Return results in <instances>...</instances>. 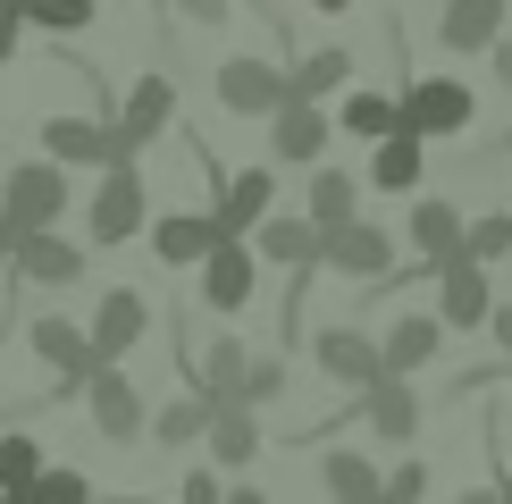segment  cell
<instances>
[{"label": "cell", "instance_id": "1", "mask_svg": "<svg viewBox=\"0 0 512 504\" xmlns=\"http://www.w3.org/2000/svg\"><path fill=\"white\" fill-rule=\"evenodd\" d=\"M252 252H261L269 269H286V311H277V336H303V278H319V252H328V236H319L311 210H261V227L244 236Z\"/></svg>", "mask_w": 512, "mask_h": 504}, {"label": "cell", "instance_id": "2", "mask_svg": "<svg viewBox=\"0 0 512 504\" xmlns=\"http://www.w3.org/2000/svg\"><path fill=\"white\" fill-rule=\"evenodd\" d=\"M143 227H152V194H143V168H135V152L101 160V185H93V202H84V236L110 252V244H135Z\"/></svg>", "mask_w": 512, "mask_h": 504}, {"label": "cell", "instance_id": "3", "mask_svg": "<svg viewBox=\"0 0 512 504\" xmlns=\"http://www.w3.org/2000/svg\"><path fill=\"white\" fill-rule=\"evenodd\" d=\"M68 168H59L51 152L42 160H17L9 177H0V227H9V244L17 236H34V227H59V210H68Z\"/></svg>", "mask_w": 512, "mask_h": 504}, {"label": "cell", "instance_id": "4", "mask_svg": "<svg viewBox=\"0 0 512 504\" xmlns=\"http://www.w3.org/2000/svg\"><path fill=\"white\" fill-rule=\"evenodd\" d=\"M395 110H403V126H412V135H471V118H479V93L462 76H412L395 93Z\"/></svg>", "mask_w": 512, "mask_h": 504}, {"label": "cell", "instance_id": "5", "mask_svg": "<svg viewBox=\"0 0 512 504\" xmlns=\"http://www.w3.org/2000/svg\"><path fill=\"white\" fill-rule=\"evenodd\" d=\"M84 404H93V429L110 437V446H135V437L152 429V404L135 395V378H126L118 362H93V370H84Z\"/></svg>", "mask_w": 512, "mask_h": 504}, {"label": "cell", "instance_id": "6", "mask_svg": "<svg viewBox=\"0 0 512 504\" xmlns=\"http://www.w3.org/2000/svg\"><path fill=\"white\" fill-rule=\"evenodd\" d=\"M387 261H395V236L378 219H353L345 227H328V252H319V269H328V278H345V286H378L387 278Z\"/></svg>", "mask_w": 512, "mask_h": 504}, {"label": "cell", "instance_id": "7", "mask_svg": "<svg viewBox=\"0 0 512 504\" xmlns=\"http://www.w3.org/2000/svg\"><path fill=\"white\" fill-rule=\"evenodd\" d=\"M194 278H202V303L219 311V320H236V311L252 303V286H261V252H252L244 236H219L194 261Z\"/></svg>", "mask_w": 512, "mask_h": 504}, {"label": "cell", "instance_id": "8", "mask_svg": "<svg viewBox=\"0 0 512 504\" xmlns=\"http://www.w3.org/2000/svg\"><path fill=\"white\" fill-rule=\"evenodd\" d=\"M210 93H219V110H236V118H269L277 101H286V68H277V59L236 51V59H219V68H210Z\"/></svg>", "mask_w": 512, "mask_h": 504}, {"label": "cell", "instance_id": "9", "mask_svg": "<svg viewBox=\"0 0 512 504\" xmlns=\"http://www.w3.org/2000/svg\"><path fill=\"white\" fill-rule=\"evenodd\" d=\"M353 412L370 420L378 446H412V437H420V387H412V378H395V370H378L370 387L353 395Z\"/></svg>", "mask_w": 512, "mask_h": 504}, {"label": "cell", "instance_id": "10", "mask_svg": "<svg viewBox=\"0 0 512 504\" xmlns=\"http://www.w3.org/2000/svg\"><path fill=\"white\" fill-rule=\"evenodd\" d=\"M84 336H93V362H126V353L152 336V303H143L135 286H110L93 303V328H84Z\"/></svg>", "mask_w": 512, "mask_h": 504}, {"label": "cell", "instance_id": "11", "mask_svg": "<svg viewBox=\"0 0 512 504\" xmlns=\"http://www.w3.org/2000/svg\"><path fill=\"white\" fill-rule=\"evenodd\" d=\"M487 303H496V294H487V261L462 252V261L437 269V320H445V336H479L487 328Z\"/></svg>", "mask_w": 512, "mask_h": 504}, {"label": "cell", "instance_id": "12", "mask_svg": "<svg viewBox=\"0 0 512 504\" xmlns=\"http://www.w3.org/2000/svg\"><path fill=\"white\" fill-rule=\"evenodd\" d=\"M311 353H319V370H328L336 378V387H370V378L378 370H387V362H378V336L370 328H353V320H328V328H311Z\"/></svg>", "mask_w": 512, "mask_h": 504}, {"label": "cell", "instance_id": "13", "mask_svg": "<svg viewBox=\"0 0 512 504\" xmlns=\"http://www.w3.org/2000/svg\"><path fill=\"white\" fill-rule=\"evenodd\" d=\"M168 118H177V84H168V76H135V93L110 110L118 152H143V143H160V135H168Z\"/></svg>", "mask_w": 512, "mask_h": 504}, {"label": "cell", "instance_id": "14", "mask_svg": "<svg viewBox=\"0 0 512 504\" xmlns=\"http://www.w3.org/2000/svg\"><path fill=\"white\" fill-rule=\"evenodd\" d=\"M328 135H336V126H328V110H319V101H294V93H286V101L269 110V152L286 160V168H319Z\"/></svg>", "mask_w": 512, "mask_h": 504}, {"label": "cell", "instance_id": "15", "mask_svg": "<svg viewBox=\"0 0 512 504\" xmlns=\"http://www.w3.org/2000/svg\"><path fill=\"white\" fill-rule=\"evenodd\" d=\"M26 345H34V362H42V370H59V395H84V370H93V336H84L76 320L42 311V320L26 328Z\"/></svg>", "mask_w": 512, "mask_h": 504}, {"label": "cell", "instance_id": "16", "mask_svg": "<svg viewBox=\"0 0 512 504\" xmlns=\"http://www.w3.org/2000/svg\"><path fill=\"white\" fill-rule=\"evenodd\" d=\"M9 278H26V286H76L84 278V244H68L59 227H34V236L9 244Z\"/></svg>", "mask_w": 512, "mask_h": 504}, {"label": "cell", "instance_id": "17", "mask_svg": "<svg viewBox=\"0 0 512 504\" xmlns=\"http://www.w3.org/2000/svg\"><path fill=\"white\" fill-rule=\"evenodd\" d=\"M42 152H51L59 168H101V160H118V126L59 110V118H42Z\"/></svg>", "mask_w": 512, "mask_h": 504}, {"label": "cell", "instance_id": "18", "mask_svg": "<svg viewBox=\"0 0 512 504\" xmlns=\"http://www.w3.org/2000/svg\"><path fill=\"white\" fill-rule=\"evenodd\" d=\"M437 345H445V320L437 311H395L387 328H378V362H387L395 378H420L437 362Z\"/></svg>", "mask_w": 512, "mask_h": 504}, {"label": "cell", "instance_id": "19", "mask_svg": "<svg viewBox=\"0 0 512 504\" xmlns=\"http://www.w3.org/2000/svg\"><path fill=\"white\" fill-rule=\"evenodd\" d=\"M261 210H277V177L269 168H236V177H219V194H210V227H219V236H252Z\"/></svg>", "mask_w": 512, "mask_h": 504}, {"label": "cell", "instance_id": "20", "mask_svg": "<svg viewBox=\"0 0 512 504\" xmlns=\"http://www.w3.org/2000/svg\"><path fill=\"white\" fill-rule=\"evenodd\" d=\"M210 462H219V471H244L252 454H261V412L244 404V395H210Z\"/></svg>", "mask_w": 512, "mask_h": 504}, {"label": "cell", "instance_id": "21", "mask_svg": "<svg viewBox=\"0 0 512 504\" xmlns=\"http://www.w3.org/2000/svg\"><path fill=\"white\" fill-rule=\"evenodd\" d=\"M504 17H512V0H445L437 9V42L462 51V59H487V42L504 34Z\"/></svg>", "mask_w": 512, "mask_h": 504}, {"label": "cell", "instance_id": "22", "mask_svg": "<svg viewBox=\"0 0 512 504\" xmlns=\"http://www.w3.org/2000/svg\"><path fill=\"white\" fill-rule=\"evenodd\" d=\"M420 168H429V135H412V126L370 143V185L378 194H420Z\"/></svg>", "mask_w": 512, "mask_h": 504}, {"label": "cell", "instance_id": "23", "mask_svg": "<svg viewBox=\"0 0 512 504\" xmlns=\"http://www.w3.org/2000/svg\"><path fill=\"white\" fill-rule=\"evenodd\" d=\"M403 236H412L420 269L437 278L445 261H462V210H454V202H412V219H403Z\"/></svg>", "mask_w": 512, "mask_h": 504}, {"label": "cell", "instance_id": "24", "mask_svg": "<svg viewBox=\"0 0 512 504\" xmlns=\"http://www.w3.org/2000/svg\"><path fill=\"white\" fill-rule=\"evenodd\" d=\"M219 244V227H210V210H168V219H152V252L168 269H194L202 252Z\"/></svg>", "mask_w": 512, "mask_h": 504}, {"label": "cell", "instance_id": "25", "mask_svg": "<svg viewBox=\"0 0 512 504\" xmlns=\"http://www.w3.org/2000/svg\"><path fill=\"white\" fill-rule=\"evenodd\" d=\"M378 462L370 454H353V446H328L319 454V488H328V504H378Z\"/></svg>", "mask_w": 512, "mask_h": 504}, {"label": "cell", "instance_id": "26", "mask_svg": "<svg viewBox=\"0 0 512 504\" xmlns=\"http://www.w3.org/2000/svg\"><path fill=\"white\" fill-rule=\"evenodd\" d=\"M345 84H353V51H336V42L286 68V93L294 101H328V93H345Z\"/></svg>", "mask_w": 512, "mask_h": 504}, {"label": "cell", "instance_id": "27", "mask_svg": "<svg viewBox=\"0 0 512 504\" xmlns=\"http://www.w3.org/2000/svg\"><path fill=\"white\" fill-rule=\"evenodd\" d=\"M185 362H194V387H202V395H236L252 353H244V336H210V345L185 353Z\"/></svg>", "mask_w": 512, "mask_h": 504}, {"label": "cell", "instance_id": "28", "mask_svg": "<svg viewBox=\"0 0 512 504\" xmlns=\"http://www.w3.org/2000/svg\"><path fill=\"white\" fill-rule=\"evenodd\" d=\"M336 126H345L353 143H378V135H395V126H403V110H395L387 93H345V110H336Z\"/></svg>", "mask_w": 512, "mask_h": 504}, {"label": "cell", "instance_id": "29", "mask_svg": "<svg viewBox=\"0 0 512 504\" xmlns=\"http://www.w3.org/2000/svg\"><path fill=\"white\" fill-rule=\"evenodd\" d=\"M210 429V395L194 387V395H177V404H160L152 412V437H160V446H194V437Z\"/></svg>", "mask_w": 512, "mask_h": 504}, {"label": "cell", "instance_id": "30", "mask_svg": "<svg viewBox=\"0 0 512 504\" xmlns=\"http://www.w3.org/2000/svg\"><path fill=\"white\" fill-rule=\"evenodd\" d=\"M17 17L42 26V34H84L101 17V0H17Z\"/></svg>", "mask_w": 512, "mask_h": 504}, {"label": "cell", "instance_id": "31", "mask_svg": "<svg viewBox=\"0 0 512 504\" xmlns=\"http://www.w3.org/2000/svg\"><path fill=\"white\" fill-rule=\"evenodd\" d=\"M353 177H345V168H319V177H311V219H319V236H328V227H345L353 219Z\"/></svg>", "mask_w": 512, "mask_h": 504}, {"label": "cell", "instance_id": "32", "mask_svg": "<svg viewBox=\"0 0 512 504\" xmlns=\"http://www.w3.org/2000/svg\"><path fill=\"white\" fill-rule=\"evenodd\" d=\"M26 496H34V504H101V496H93V479L68 471V462H42V479H34Z\"/></svg>", "mask_w": 512, "mask_h": 504}, {"label": "cell", "instance_id": "33", "mask_svg": "<svg viewBox=\"0 0 512 504\" xmlns=\"http://www.w3.org/2000/svg\"><path fill=\"white\" fill-rule=\"evenodd\" d=\"M462 252H471V261H504V252H512V210H487V219H462Z\"/></svg>", "mask_w": 512, "mask_h": 504}, {"label": "cell", "instance_id": "34", "mask_svg": "<svg viewBox=\"0 0 512 504\" xmlns=\"http://www.w3.org/2000/svg\"><path fill=\"white\" fill-rule=\"evenodd\" d=\"M34 479H42V446L26 429H9L0 437V488H34Z\"/></svg>", "mask_w": 512, "mask_h": 504}, {"label": "cell", "instance_id": "35", "mask_svg": "<svg viewBox=\"0 0 512 504\" xmlns=\"http://www.w3.org/2000/svg\"><path fill=\"white\" fill-rule=\"evenodd\" d=\"M244 404L252 412H261V404H277V395H286V353H252V362H244Z\"/></svg>", "mask_w": 512, "mask_h": 504}, {"label": "cell", "instance_id": "36", "mask_svg": "<svg viewBox=\"0 0 512 504\" xmlns=\"http://www.w3.org/2000/svg\"><path fill=\"white\" fill-rule=\"evenodd\" d=\"M378 504H429V462H420V454L387 462V479H378Z\"/></svg>", "mask_w": 512, "mask_h": 504}, {"label": "cell", "instance_id": "37", "mask_svg": "<svg viewBox=\"0 0 512 504\" xmlns=\"http://www.w3.org/2000/svg\"><path fill=\"white\" fill-rule=\"evenodd\" d=\"M227 488H219V462H210V471H185V496L177 504H219Z\"/></svg>", "mask_w": 512, "mask_h": 504}, {"label": "cell", "instance_id": "38", "mask_svg": "<svg viewBox=\"0 0 512 504\" xmlns=\"http://www.w3.org/2000/svg\"><path fill=\"white\" fill-rule=\"evenodd\" d=\"M17 34H26V17H17V0H0V68L17 59Z\"/></svg>", "mask_w": 512, "mask_h": 504}, {"label": "cell", "instance_id": "39", "mask_svg": "<svg viewBox=\"0 0 512 504\" xmlns=\"http://www.w3.org/2000/svg\"><path fill=\"white\" fill-rule=\"evenodd\" d=\"M227 9L236 0H177V17H194V26H227Z\"/></svg>", "mask_w": 512, "mask_h": 504}, {"label": "cell", "instance_id": "40", "mask_svg": "<svg viewBox=\"0 0 512 504\" xmlns=\"http://www.w3.org/2000/svg\"><path fill=\"white\" fill-rule=\"evenodd\" d=\"M487 76H496L504 93H512V34H496V42H487Z\"/></svg>", "mask_w": 512, "mask_h": 504}, {"label": "cell", "instance_id": "41", "mask_svg": "<svg viewBox=\"0 0 512 504\" xmlns=\"http://www.w3.org/2000/svg\"><path fill=\"white\" fill-rule=\"evenodd\" d=\"M479 336H496V353H512V303H487V328Z\"/></svg>", "mask_w": 512, "mask_h": 504}, {"label": "cell", "instance_id": "42", "mask_svg": "<svg viewBox=\"0 0 512 504\" xmlns=\"http://www.w3.org/2000/svg\"><path fill=\"white\" fill-rule=\"evenodd\" d=\"M462 504H512V479H487V488H471Z\"/></svg>", "mask_w": 512, "mask_h": 504}, {"label": "cell", "instance_id": "43", "mask_svg": "<svg viewBox=\"0 0 512 504\" xmlns=\"http://www.w3.org/2000/svg\"><path fill=\"white\" fill-rule=\"evenodd\" d=\"M219 504H269V496H261V488H227Z\"/></svg>", "mask_w": 512, "mask_h": 504}, {"label": "cell", "instance_id": "44", "mask_svg": "<svg viewBox=\"0 0 512 504\" xmlns=\"http://www.w3.org/2000/svg\"><path fill=\"white\" fill-rule=\"evenodd\" d=\"M311 9H328V17H345V9H353V0H311Z\"/></svg>", "mask_w": 512, "mask_h": 504}, {"label": "cell", "instance_id": "45", "mask_svg": "<svg viewBox=\"0 0 512 504\" xmlns=\"http://www.w3.org/2000/svg\"><path fill=\"white\" fill-rule=\"evenodd\" d=\"M0 278H9V227H0Z\"/></svg>", "mask_w": 512, "mask_h": 504}, {"label": "cell", "instance_id": "46", "mask_svg": "<svg viewBox=\"0 0 512 504\" xmlns=\"http://www.w3.org/2000/svg\"><path fill=\"white\" fill-rule=\"evenodd\" d=\"M504 479H512V471H504Z\"/></svg>", "mask_w": 512, "mask_h": 504}]
</instances>
